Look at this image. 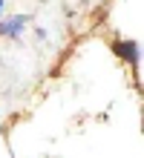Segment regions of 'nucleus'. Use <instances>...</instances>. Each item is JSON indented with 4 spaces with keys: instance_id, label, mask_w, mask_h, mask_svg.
<instances>
[{
    "instance_id": "f257e3e1",
    "label": "nucleus",
    "mask_w": 144,
    "mask_h": 158,
    "mask_svg": "<svg viewBox=\"0 0 144 158\" xmlns=\"http://www.w3.org/2000/svg\"><path fill=\"white\" fill-rule=\"evenodd\" d=\"M0 9H3V0H0Z\"/></svg>"
}]
</instances>
